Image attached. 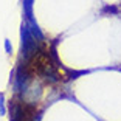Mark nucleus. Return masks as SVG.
Here are the masks:
<instances>
[{"mask_svg": "<svg viewBox=\"0 0 121 121\" xmlns=\"http://www.w3.org/2000/svg\"><path fill=\"white\" fill-rule=\"evenodd\" d=\"M0 113H5V103H3V95L0 93Z\"/></svg>", "mask_w": 121, "mask_h": 121, "instance_id": "nucleus-2", "label": "nucleus"}, {"mask_svg": "<svg viewBox=\"0 0 121 121\" xmlns=\"http://www.w3.org/2000/svg\"><path fill=\"white\" fill-rule=\"evenodd\" d=\"M23 8L28 17H31V8H33V0H23Z\"/></svg>", "mask_w": 121, "mask_h": 121, "instance_id": "nucleus-1", "label": "nucleus"}, {"mask_svg": "<svg viewBox=\"0 0 121 121\" xmlns=\"http://www.w3.org/2000/svg\"><path fill=\"white\" fill-rule=\"evenodd\" d=\"M5 47H6V50H8V51L11 50V47H9V42H8V40H6V42H5Z\"/></svg>", "mask_w": 121, "mask_h": 121, "instance_id": "nucleus-3", "label": "nucleus"}]
</instances>
